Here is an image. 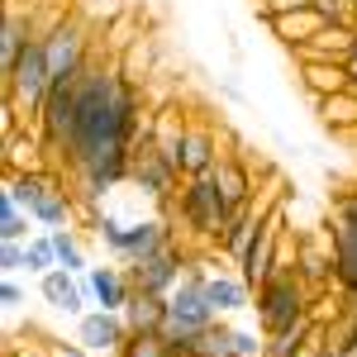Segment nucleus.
<instances>
[{
    "mask_svg": "<svg viewBox=\"0 0 357 357\" xmlns=\"http://www.w3.org/2000/svg\"><path fill=\"white\" fill-rule=\"evenodd\" d=\"M148 134H153V114H148L143 82H134L119 67V57L105 62L100 53H91L72 91L67 124L43 148V162L67 176L82 215L91 220L105 195L129 186L134 148Z\"/></svg>",
    "mask_w": 357,
    "mask_h": 357,
    "instance_id": "obj_1",
    "label": "nucleus"
},
{
    "mask_svg": "<svg viewBox=\"0 0 357 357\" xmlns=\"http://www.w3.org/2000/svg\"><path fill=\"white\" fill-rule=\"evenodd\" d=\"M314 286L296 272V257H291V248H281V262H276V272L252 291V310H257V329L262 333H276L286 329V324H296L305 314H314Z\"/></svg>",
    "mask_w": 357,
    "mask_h": 357,
    "instance_id": "obj_2",
    "label": "nucleus"
},
{
    "mask_svg": "<svg viewBox=\"0 0 357 357\" xmlns=\"http://www.w3.org/2000/svg\"><path fill=\"white\" fill-rule=\"evenodd\" d=\"M229 215H234V205L224 200L215 172L186 176V181H181V191H176V220L186 224L200 243H220V229H224Z\"/></svg>",
    "mask_w": 357,
    "mask_h": 357,
    "instance_id": "obj_3",
    "label": "nucleus"
},
{
    "mask_svg": "<svg viewBox=\"0 0 357 357\" xmlns=\"http://www.w3.org/2000/svg\"><path fill=\"white\" fill-rule=\"evenodd\" d=\"M333 234V286L338 310H357V191H343L329 210Z\"/></svg>",
    "mask_w": 357,
    "mask_h": 357,
    "instance_id": "obj_4",
    "label": "nucleus"
},
{
    "mask_svg": "<svg viewBox=\"0 0 357 357\" xmlns=\"http://www.w3.org/2000/svg\"><path fill=\"white\" fill-rule=\"evenodd\" d=\"M5 100L20 110V119H24L29 129L38 124V114H43V105H48V86H53V77H48V53H43V38H29V48L20 53V62H15V72L5 77Z\"/></svg>",
    "mask_w": 357,
    "mask_h": 357,
    "instance_id": "obj_5",
    "label": "nucleus"
},
{
    "mask_svg": "<svg viewBox=\"0 0 357 357\" xmlns=\"http://www.w3.org/2000/svg\"><path fill=\"white\" fill-rule=\"evenodd\" d=\"M43 53H48V77L67 82V77H82V67L91 62V29L77 15H62L48 33H43Z\"/></svg>",
    "mask_w": 357,
    "mask_h": 357,
    "instance_id": "obj_6",
    "label": "nucleus"
},
{
    "mask_svg": "<svg viewBox=\"0 0 357 357\" xmlns=\"http://www.w3.org/2000/svg\"><path fill=\"white\" fill-rule=\"evenodd\" d=\"M186 262H191V252L181 243H167L158 252H148V257H138V262H124L129 267V281H134V291H153V296H172L176 291V281L186 276Z\"/></svg>",
    "mask_w": 357,
    "mask_h": 357,
    "instance_id": "obj_7",
    "label": "nucleus"
},
{
    "mask_svg": "<svg viewBox=\"0 0 357 357\" xmlns=\"http://www.w3.org/2000/svg\"><path fill=\"white\" fill-rule=\"evenodd\" d=\"M281 248H286V210L272 205V215L262 220V229H257V238H252V248H248V257H243V267H238V276H243L252 291L276 272Z\"/></svg>",
    "mask_w": 357,
    "mask_h": 357,
    "instance_id": "obj_8",
    "label": "nucleus"
},
{
    "mask_svg": "<svg viewBox=\"0 0 357 357\" xmlns=\"http://www.w3.org/2000/svg\"><path fill=\"white\" fill-rule=\"evenodd\" d=\"M220 158H224L220 129H215L210 119L186 114V134H181V153H176L181 176H205V172H215V162H220Z\"/></svg>",
    "mask_w": 357,
    "mask_h": 357,
    "instance_id": "obj_9",
    "label": "nucleus"
},
{
    "mask_svg": "<svg viewBox=\"0 0 357 357\" xmlns=\"http://www.w3.org/2000/svg\"><path fill=\"white\" fill-rule=\"evenodd\" d=\"M296 272L314 291H333V234H329V224L296 234Z\"/></svg>",
    "mask_w": 357,
    "mask_h": 357,
    "instance_id": "obj_10",
    "label": "nucleus"
},
{
    "mask_svg": "<svg viewBox=\"0 0 357 357\" xmlns=\"http://www.w3.org/2000/svg\"><path fill=\"white\" fill-rule=\"evenodd\" d=\"M176 243V229L167 215H153V220H129L119 229V243L110 248L119 262H138V257H148V252H158V248Z\"/></svg>",
    "mask_w": 357,
    "mask_h": 357,
    "instance_id": "obj_11",
    "label": "nucleus"
},
{
    "mask_svg": "<svg viewBox=\"0 0 357 357\" xmlns=\"http://www.w3.org/2000/svg\"><path fill=\"white\" fill-rule=\"evenodd\" d=\"M38 296L53 305L57 314H72V319H82L86 310H96V296H91L86 276H72L67 267H53V272L38 276Z\"/></svg>",
    "mask_w": 357,
    "mask_h": 357,
    "instance_id": "obj_12",
    "label": "nucleus"
},
{
    "mask_svg": "<svg viewBox=\"0 0 357 357\" xmlns=\"http://www.w3.org/2000/svg\"><path fill=\"white\" fill-rule=\"evenodd\" d=\"M124 338H129V324L114 310H86L82 319H77V343L96 357H114L124 348Z\"/></svg>",
    "mask_w": 357,
    "mask_h": 357,
    "instance_id": "obj_13",
    "label": "nucleus"
},
{
    "mask_svg": "<svg viewBox=\"0 0 357 357\" xmlns=\"http://www.w3.org/2000/svg\"><path fill=\"white\" fill-rule=\"evenodd\" d=\"M86 286H91V296H96V310L124 314V305L134 301V281H129V267H124V262H119V267H91V272H86Z\"/></svg>",
    "mask_w": 357,
    "mask_h": 357,
    "instance_id": "obj_14",
    "label": "nucleus"
},
{
    "mask_svg": "<svg viewBox=\"0 0 357 357\" xmlns=\"http://www.w3.org/2000/svg\"><path fill=\"white\" fill-rule=\"evenodd\" d=\"M296 77H301L305 96H310V105L353 86V77H348V62H319V57H301V72H296Z\"/></svg>",
    "mask_w": 357,
    "mask_h": 357,
    "instance_id": "obj_15",
    "label": "nucleus"
},
{
    "mask_svg": "<svg viewBox=\"0 0 357 357\" xmlns=\"http://www.w3.org/2000/svg\"><path fill=\"white\" fill-rule=\"evenodd\" d=\"M215 181H220L224 200L238 210L248 200H257V181H252V167H248L243 153H224L220 162H215Z\"/></svg>",
    "mask_w": 357,
    "mask_h": 357,
    "instance_id": "obj_16",
    "label": "nucleus"
},
{
    "mask_svg": "<svg viewBox=\"0 0 357 357\" xmlns=\"http://www.w3.org/2000/svg\"><path fill=\"white\" fill-rule=\"evenodd\" d=\"M205 301L215 314H238V310H252V286L234 272H210L205 276Z\"/></svg>",
    "mask_w": 357,
    "mask_h": 357,
    "instance_id": "obj_17",
    "label": "nucleus"
},
{
    "mask_svg": "<svg viewBox=\"0 0 357 357\" xmlns=\"http://www.w3.org/2000/svg\"><path fill=\"white\" fill-rule=\"evenodd\" d=\"M267 29H272V33L286 43V48H291V53H301L305 43L324 29V20L305 5V10H281V15H272V20H267Z\"/></svg>",
    "mask_w": 357,
    "mask_h": 357,
    "instance_id": "obj_18",
    "label": "nucleus"
},
{
    "mask_svg": "<svg viewBox=\"0 0 357 357\" xmlns=\"http://www.w3.org/2000/svg\"><path fill=\"white\" fill-rule=\"evenodd\" d=\"M5 153H0V162H5V176H20V172H38L43 162V138H38V129H20L15 138H5L0 143Z\"/></svg>",
    "mask_w": 357,
    "mask_h": 357,
    "instance_id": "obj_19",
    "label": "nucleus"
},
{
    "mask_svg": "<svg viewBox=\"0 0 357 357\" xmlns=\"http://www.w3.org/2000/svg\"><path fill=\"white\" fill-rule=\"evenodd\" d=\"M353 38H357V29L348 24H324L310 43H305L301 53H296V62L301 57H319V62H348L353 57Z\"/></svg>",
    "mask_w": 357,
    "mask_h": 357,
    "instance_id": "obj_20",
    "label": "nucleus"
},
{
    "mask_svg": "<svg viewBox=\"0 0 357 357\" xmlns=\"http://www.w3.org/2000/svg\"><path fill=\"white\" fill-rule=\"evenodd\" d=\"M314 114H319V124L329 129L333 138H348L357 134V91H338V96H324V100H314Z\"/></svg>",
    "mask_w": 357,
    "mask_h": 357,
    "instance_id": "obj_21",
    "label": "nucleus"
},
{
    "mask_svg": "<svg viewBox=\"0 0 357 357\" xmlns=\"http://www.w3.org/2000/svg\"><path fill=\"white\" fill-rule=\"evenodd\" d=\"M162 319H167V296L134 291V301L124 305V324H129V333H158Z\"/></svg>",
    "mask_w": 357,
    "mask_h": 357,
    "instance_id": "obj_22",
    "label": "nucleus"
},
{
    "mask_svg": "<svg viewBox=\"0 0 357 357\" xmlns=\"http://www.w3.org/2000/svg\"><path fill=\"white\" fill-rule=\"evenodd\" d=\"M324 319H314V314H305V319H296V324H286V329L267 333V357H296L314 338V329H319Z\"/></svg>",
    "mask_w": 357,
    "mask_h": 357,
    "instance_id": "obj_23",
    "label": "nucleus"
},
{
    "mask_svg": "<svg viewBox=\"0 0 357 357\" xmlns=\"http://www.w3.org/2000/svg\"><path fill=\"white\" fill-rule=\"evenodd\" d=\"M29 224H33V215L20 210V200L10 191H0V243H29L33 238Z\"/></svg>",
    "mask_w": 357,
    "mask_h": 357,
    "instance_id": "obj_24",
    "label": "nucleus"
},
{
    "mask_svg": "<svg viewBox=\"0 0 357 357\" xmlns=\"http://www.w3.org/2000/svg\"><path fill=\"white\" fill-rule=\"evenodd\" d=\"M53 234V248H57V267H67L72 276H86L91 272V262H86V248L77 238V229L72 224H62V229H48Z\"/></svg>",
    "mask_w": 357,
    "mask_h": 357,
    "instance_id": "obj_25",
    "label": "nucleus"
},
{
    "mask_svg": "<svg viewBox=\"0 0 357 357\" xmlns=\"http://www.w3.org/2000/svg\"><path fill=\"white\" fill-rule=\"evenodd\" d=\"M195 353H200V357H238L229 314H220L215 324H205V329H200V338H195Z\"/></svg>",
    "mask_w": 357,
    "mask_h": 357,
    "instance_id": "obj_26",
    "label": "nucleus"
},
{
    "mask_svg": "<svg viewBox=\"0 0 357 357\" xmlns=\"http://www.w3.org/2000/svg\"><path fill=\"white\" fill-rule=\"evenodd\" d=\"M24 248H29V276H43V272H53V267H57V248H53V234H48V229L33 234Z\"/></svg>",
    "mask_w": 357,
    "mask_h": 357,
    "instance_id": "obj_27",
    "label": "nucleus"
},
{
    "mask_svg": "<svg viewBox=\"0 0 357 357\" xmlns=\"http://www.w3.org/2000/svg\"><path fill=\"white\" fill-rule=\"evenodd\" d=\"M310 10H314L324 24H348V29H357V0H310Z\"/></svg>",
    "mask_w": 357,
    "mask_h": 357,
    "instance_id": "obj_28",
    "label": "nucleus"
},
{
    "mask_svg": "<svg viewBox=\"0 0 357 357\" xmlns=\"http://www.w3.org/2000/svg\"><path fill=\"white\" fill-rule=\"evenodd\" d=\"M114 357H167V338L162 333H129Z\"/></svg>",
    "mask_w": 357,
    "mask_h": 357,
    "instance_id": "obj_29",
    "label": "nucleus"
},
{
    "mask_svg": "<svg viewBox=\"0 0 357 357\" xmlns=\"http://www.w3.org/2000/svg\"><path fill=\"white\" fill-rule=\"evenodd\" d=\"M0 272L5 276L29 272V248L24 243H0Z\"/></svg>",
    "mask_w": 357,
    "mask_h": 357,
    "instance_id": "obj_30",
    "label": "nucleus"
},
{
    "mask_svg": "<svg viewBox=\"0 0 357 357\" xmlns=\"http://www.w3.org/2000/svg\"><path fill=\"white\" fill-rule=\"evenodd\" d=\"M234 348H238V357H267V333L234 329Z\"/></svg>",
    "mask_w": 357,
    "mask_h": 357,
    "instance_id": "obj_31",
    "label": "nucleus"
},
{
    "mask_svg": "<svg viewBox=\"0 0 357 357\" xmlns=\"http://www.w3.org/2000/svg\"><path fill=\"white\" fill-rule=\"evenodd\" d=\"M0 301H5V310H10V314H15V310H20V305H24V286H20V281H15V276H5V281H0Z\"/></svg>",
    "mask_w": 357,
    "mask_h": 357,
    "instance_id": "obj_32",
    "label": "nucleus"
},
{
    "mask_svg": "<svg viewBox=\"0 0 357 357\" xmlns=\"http://www.w3.org/2000/svg\"><path fill=\"white\" fill-rule=\"evenodd\" d=\"M53 357H96V353H86L82 343H53Z\"/></svg>",
    "mask_w": 357,
    "mask_h": 357,
    "instance_id": "obj_33",
    "label": "nucleus"
},
{
    "mask_svg": "<svg viewBox=\"0 0 357 357\" xmlns=\"http://www.w3.org/2000/svg\"><path fill=\"white\" fill-rule=\"evenodd\" d=\"M267 5H272V15H281V10H305L310 0H267Z\"/></svg>",
    "mask_w": 357,
    "mask_h": 357,
    "instance_id": "obj_34",
    "label": "nucleus"
},
{
    "mask_svg": "<svg viewBox=\"0 0 357 357\" xmlns=\"http://www.w3.org/2000/svg\"><path fill=\"white\" fill-rule=\"evenodd\" d=\"M167 357H195L191 348H167Z\"/></svg>",
    "mask_w": 357,
    "mask_h": 357,
    "instance_id": "obj_35",
    "label": "nucleus"
},
{
    "mask_svg": "<svg viewBox=\"0 0 357 357\" xmlns=\"http://www.w3.org/2000/svg\"><path fill=\"white\" fill-rule=\"evenodd\" d=\"M5 357H10V353H5Z\"/></svg>",
    "mask_w": 357,
    "mask_h": 357,
    "instance_id": "obj_36",
    "label": "nucleus"
},
{
    "mask_svg": "<svg viewBox=\"0 0 357 357\" xmlns=\"http://www.w3.org/2000/svg\"><path fill=\"white\" fill-rule=\"evenodd\" d=\"M195 357H200V353H195Z\"/></svg>",
    "mask_w": 357,
    "mask_h": 357,
    "instance_id": "obj_37",
    "label": "nucleus"
}]
</instances>
